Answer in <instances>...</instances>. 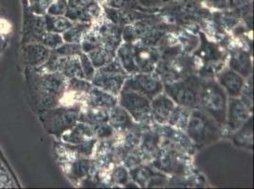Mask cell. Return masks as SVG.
<instances>
[{
  "mask_svg": "<svg viewBox=\"0 0 254 189\" xmlns=\"http://www.w3.org/2000/svg\"><path fill=\"white\" fill-rule=\"evenodd\" d=\"M27 78L30 84L32 100L36 109L43 113L60 103L67 80L57 72H43L36 68H28Z\"/></svg>",
  "mask_w": 254,
  "mask_h": 189,
  "instance_id": "cell-1",
  "label": "cell"
},
{
  "mask_svg": "<svg viewBox=\"0 0 254 189\" xmlns=\"http://www.w3.org/2000/svg\"><path fill=\"white\" fill-rule=\"evenodd\" d=\"M199 105L219 126L226 124L228 97L222 86L218 83L209 80L200 84Z\"/></svg>",
  "mask_w": 254,
  "mask_h": 189,
  "instance_id": "cell-2",
  "label": "cell"
},
{
  "mask_svg": "<svg viewBox=\"0 0 254 189\" xmlns=\"http://www.w3.org/2000/svg\"><path fill=\"white\" fill-rule=\"evenodd\" d=\"M187 133L191 140L203 145L216 141L220 136V126L203 110L193 109L187 122Z\"/></svg>",
  "mask_w": 254,
  "mask_h": 189,
  "instance_id": "cell-3",
  "label": "cell"
},
{
  "mask_svg": "<svg viewBox=\"0 0 254 189\" xmlns=\"http://www.w3.org/2000/svg\"><path fill=\"white\" fill-rule=\"evenodd\" d=\"M78 107H54L41 113L40 120L45 130L55 137H60L79 121Z\"/></svg>",
  "mask_w": 254,
  "mask_h": 189,
  "instance_id": "cell-4",
  "label": "cell"
},
{
  "mask_svg": "<svg viewBox=\"0 0 254 189\" xmlns=\"http://www.w3.org/2000/svg\"><path fill=\"white\" fill-rule=\"evenodd\" d=\"M163 88L170 98L185 108L199 106L200 83L194 77L173 83H166Z\"/></svg>",
  "mask_w": 254,
  "mask_h": 189,
  "instance_id": "cell-5",
  "label": "cell"
},
{
  "mask_svg": "<svg viewBox=\"0 0 254 189\" xmlns=\"http://www.w3.org/2000/svg\"><path fill=\"white\" fill-rule=\"evenodd\" d=\"M120 101L121 106L137 121H147L151 117V102L145 95L133 90L123 88Z\"/></svg>",
  "mask_w": 254,
  "mask_h": 189,
  "instance_id": "cell-6",
  "label": "cell"
},
{
  "mask_svg": "<svg viewBox=\"0 0 254 189\" xmlns=\"http://www.w3.org/2000/svg\"><path fill=\"white\" fill-rule=\"evenodd\" d=\"M124 89L136 91L153 99L163 90V84L159 78L148 73L136 74L125 82Z\"/></svg>",
  "mask_w": 254,
  "mask_h": 189,
  "instance_id": "cell-7",
  "label": "cell"
},
{
  "mask_svg": "<svg viewBox=\"0 0 254 189\" xmlns=\"http://www.w3.org/2000/svg\"><path fill=\"white\" fill-rule=\"evenodd\" d=\"M23 7L24 24L22 42L24 45L29 43L41 42L43 36L47 32L44 15H37L30 11L27 0H23Z\"/></svg>",
  "mask_w": 254,
  "mask_h": 189,
  "instance_id": "cell-8",
  "label": "cell"
},
{
  "mask_svg": "<svg viewBox=\"0 0 254 189\" xmlns=\"http://www.w3.org/2000/svg\"><path fill=\"white\" fill-rule=\"evenodd\" d=\"M101 7L95 0H67L64 16L70 21L88 23L99 17Z\"/></svg>",
  "mask_w": 254,
  "mask_h": 189,
  "instance_id": "cell-9",
  "label": "cell"
},
{
  "mask_svg": "<svg viewBox=\"0 0 254 189\" xmlns=\"http://www.w3.org/2000/svg\"><path fill=\"white\" fill-rule=\"evenodd\" d=\"M250 118V110L241 99L231 97L227 105L226 123L232 131H236Z\"/></svg>",
  "mask_w": 254,
  "mask_h": 189,
  "instance_id": "cell-10",
  "label": "cell"
},
{
  "mask_svg": "<svg viewBox=\"0 0 254 189\" xmlns=\"http://www.w3.org/2000/svg\"><path fill=\"white\" fill-rule=\"evenodd\" d=\"M125 82L126 77L124 74L110 73L101 70L95 73L92 79V84L94 86L113 95L121 93Z\"/></svg>",
  "mask_w": 254,
  "mask_h": 189,
  "instance_id": "cell-11",
  "label": "cell"
},
{
  "mask_svg": "<svg viewBox=\"0 0 254 189\" xmlns=\"http://www.w3.org/2000/svg\"><path fill=\"white\" fill-rule=\"evenodd\" d=\"M51 55V50L41 43L25 44L22 50L23 62L28 68H34L46 63Z\"/></svg>",
  "mask_w": 254,
  "mask_h": 189,
  "instance_id": "cell-12",
  "label": "cell"
},
{
  "mask_svg": "<svg viewBox=\"0 0 254 189\" xmlns=\"http://www.w3.org/2000/svg\"><path fill=\"white\" fill-rule=\"evenodd\" d=\"M218 84L222 86L226 94L231 97H238L241 95L245 86L243 76L235 72L233 69L227 68L217 75Z\"/></svg>",
  "mask_w": 254,
  "mask_h": 189,
  "instance_id": "cell-13",
  "label": "cell"
},
{
  "mask_svg": "<svg viewBox=\"0 0 254 189\" xmlns=\"http://www.w3.org/2000/svg\"><path fill=\"white\" fill-rule=\"evenodd\" d=\"M175 109V102L167 94H159L152 99L151 116L159 123H166Z\"/></svg>",
  "mask_w": 254,
  "mask_h": 189,
  "instance_id": "cell-14",
  "label": "cell"
},
{
  "mask_svg": "<svg viewBox=\"0 0 254 189\" xmlns=\"http://www.w3.org/2000/svg\"><path fill=\"white\" fill-rule=\"evenodd\" d=\"M133 48L138 70L143 73L151 72L159 59V55L154 49L145 47H133Z\"/></svg>",
  "mask_w": 254,
  "mask_h": 189,
  "instance_id": "cell-15",
  "label": "cell"
},
{
  "mask_svg": "<svg viewBox=\"0 0 254 189\" xmlns=\"http://www.w3.org/2000/svg\"><path fill=\"white\" fill-rule=\"evenodd\" d=\"M94 136V131L88 125L85 124H75L68 131L64 132L61 136V139L64 142L71 144H81L85 141L91 140Z\"/></svg>",
  "mask_w": 254,
  "mask_h": 189,
  "instance_id": "cell-16",
  "label": "cell"
},
{
  "mask_svg": "<svg viewBox=\"0 0 254 189\" xmlns=\"http://www.w3.org/2000/svg\"><path fill=\"white\" fill-rule=\"evenodd\" d=\"M88 104L91 107L106 110L112 109L117 105L116 95L109 94L98 87H92L88 92Z\"/></svg>",
  "mask_w": 254,
  "mask_h": 189,
  "instance_id": "cell-17",
  "label": "cell"
},
{
  "mask_svg": "<svg viewBox=\"0 0 254 189\" xmlns=\"http://www.w3.org/2000/svg\"><path fill=\"white\" fill-rule=\"evenodd\" d=\"M230 66L235 72L243 77H248L252 73L253 63L249 53L244 50H235L232 54Z\"/></svg>",
  "mask_w": 254,
  "mask_h": 189,
  "instance_id": "cell-18",
  "label": "cell"
},
{
  "mask_svg": "<svg viewBox=\"0 0 254 189\" xmlns=\"http://www.w3.org/2000/svg\"><path fill=\"white\" fill-rule=\"evenodd\" d=\"M118 56L120 63L127 73H136L139 71L134 57V48L130 43L127 42L120 47L118 49Z\"/></svg>",
  "mask_w": 254,
  "mask_h": 189,
  "instance_id": "cell-19",
  "label": "cell"
},
{
  "mask_svg": "<svg viewBox=\"0 0 254 189\" xmlns=\"http://www.w3.org/2000/svg\"><path fill=\"white\" fill-rule=\"evenodd\" d=\"M44 17L46 22V31L48 32H55L61 34L67 31L73 25L72 21H70L64 15L56 16L46 13Z\"/></svg>",
  "mask_w": 254,
  "mask_h": 189,
  "instance_id": "cell-20",
  "label": "cell"
},
{
  "mask_svg": "<svg viewBox=\"0 0 254 189\" xmlns=\"http://www.w3.org/2000/svg\"><path fill=\"white\" fill-rule=\"evenodd\" d=\"M108 120L110 122V125L116 129L126 130L132 126L131 116L122 106H114L112 108V111L109 114Z\"/></svg>",
  "mask_w": 254,
  "mask_h": 189,
  "instance_id": "cell-21",
  "label": "cell"
},
{
  "mask_svg": "<svg viewBox=\"0 0 254 189\" xmlns=\"http://www.w3.org/2000/svg\"><path fill=\"white\" fill-rule=\"evenodd\" d=\"M239 131L233 137V141L237 146L253 147V129H252V118L250 117L242 126L238 129Z\"/></svg>",
  "mask_w": 254,
  "mask_h": 189,
  "instance_id": "cell-22",
  "label": "cell"
},
{
  "mask_svg": "<svg viewBox=\"0 0 254 189\" xmlns=\"http://www.w3.org/2000/svg\"><path fill=\"white\" fill-rule=\"evenodd\" d=\"M87 53H88L87 56L89 60L91 61V63L95 68H101L105 66L107 63H110L115 57V54L109 52L108 50H106V48L101 47H96Z\"/></svg>",
  "mask_w": 254,
  "mask_h": 189,
  "instance_id": "cell-23",
  "label": "cell"
},
{
  "mask_svg": "<svg viewBox=\"0 0 254 189\" xmlns=\"http://www.w3.org/2000/svg\"><path fill=\"white\" fill-rule=\"evenodd\" d=\"M108 117L109 113L106 109L91 107V109H89L86 114L80 116L79 120L86 122L90 125H96L99 123H106V121H108Z\"/></svg>",
  "mask_w": 254,
  "mask_h": 189,
  "instance_id": "cell-24",
  "label": "cell"
},
{
  "mask_svg": "<svg viewBox=\"0 0 254 189\" xmlns=\"http://www.w3.org/2000/svg\"><path fill=\"white\" fill-rule=\"evenodd\" d=\"M90 28L88 23H77L73 24L67 31L64 32V42L79 43L81 38L84 36L86 30Z\"/></svg>",
  "mask_w": 254,
  "mask_h": 189,
  "instance_id": "cell-25",
  "label": "cell"
},
{
  "mask_svg": "<svg viewBox=\"0 0 254 189\" xmlns=\"http://www.w3.org/2000/svg\"><path fill=\"white\" fill-rule=\"evenodd\" d=\"M202 59H205L207 62H215L221 59L222 53L219 51V48L208 41H204L201 48L199 50Z\"/></svg>",
  "mask_w": 254,
  "mask_h": 189,
  "instance_id": "cell-26",
  "label": "cell"
},
{
  "mask_svg": "<svg viewBox=\"0 0 254 189\" xmlns=\"http://www.w3.org/2000/svg\"><path fill=\"white\" fill-rule=\"evenodd\" d=\"M41 44H43L46 47H48L50 50H54L60 46H62L64 43L63 36L59 33L55 32H46L43 36Z\"/></svg>",
  "mask_w": 254,
  "mask_h": 189,
  "instance_id": "cell-27",
  "label": "cell"
},
{
  "mask_svg": "<svg viewBox=\"0 0 254 189\" xmlns=\"http://www.w3.org/2000/svg\"><path fill=\"white\" fill-rule=\"evenodd\" d=\"M82 50V46L78 43H65L53 51L59 56H80Z\"/></svg>",
  "mask_w": 254,
  "mask_h": 189,
  "instance_id": "cell-28",
  "label": "cell"
},
{
  "mask_svg": "<svg viewBox=\"0 0 254 189\" xmlns=\"http://www.w3.org/2000/svg\"><path fill=\"white\" fill-rule=\"evenodd\" d=\"M30 11L37 15H45L54 0H27Z\"/></svg>",
  "mask_w": 254,
  "mask_h": 189,
  "instance_id": "cell-29",
  "label": "cell"
},
{
  "mask_svg": "<svg viewBox=\"0 0 254 189\" xmlns=\"http://www.w3.org/2000/svg\"><path fill=\"white\" fill-rule=\"evenodd\" d=\"M89 170V162L85 160H80L73 163L70 167V177L81 179L85 177Z\"/></svg>",
  "mask_w": 254,
  "mask_h": 189,
  "instance_id": "cell-30",
  "label": "cell"
},
{
  "mask_svg": "<svg viewBox=\"0 0 254 189\" xmlns=\"http://www.w3.org/2000/svg\"><path fill=\"white\" fill-rule=\"evenodd\" d=\"M80 63H81L82 70H83L85 80L91 81L95 75V67L89 60L88 56L85 53H82L80 55Z\"/></svg>",
  "mask_w": 254,
  "mask_h": 189,
  "instance_id": "cell-31",
  "label": "cell"
},
{
  "mask_svg": "<svg viewBox=\"0 0 254 189\" xmlns=\"http://www.w3.org/2000/svg\"><path fill=\"white\" fill-rule=\"evenodd\" d=\"M67 9V0H54L53 4L49 7L47 13L51 15H64Z\"/></svg>",
  "mask_w": 254,
  "mask_h": 189,
  "instance_id": "cell-32",
  "label": "cell"
},
{
  "mask_svg": "<svg viewBox=\"0 0 254 189\" xmlns=\"http://www.w3.org/2000/svg\"><path fill=\"white\" fill-rule=\"evenodd\" d=\"M97 137L100 138H107L113 135V130L111 126L105 124V123H99L96 124L95 130H93Z\"/></svg>",
  "mask_w": 254,
  "mask_h": 189,
  "instance_id": "cell-33",
  "label": "cell"
}]
</instances>
